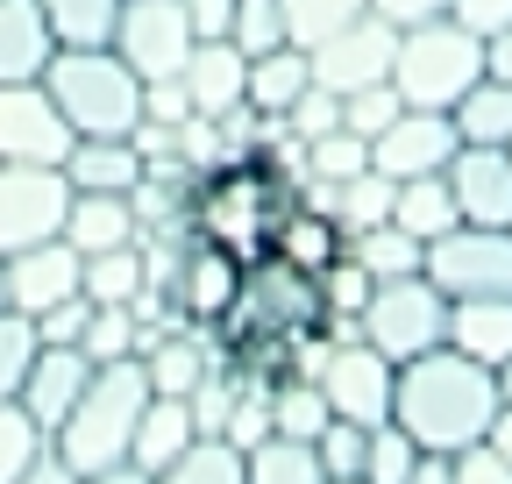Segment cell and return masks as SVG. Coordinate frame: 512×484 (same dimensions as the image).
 <instances>
[{
	"label": "cell",
	"instance_id": "obj_1",
	"mask_svg": "<svg viewBox=\"0 0 512 484\" xmlns=\"http://www.w3.org/2000/svg\"><path fill=\"white\" fill-rule=\"evenodd\" d=\"M335 335V307H328V278H313L285 257H256L235 278V299L221 307V321L207 328V349L221 371L278 385L299 378L306 356Z\"/></svg>",
	"mask_w": 512,
	"mask_h": 484
},
{
	"label": "cell",
	"instance_id": "obj_2",
	"mask_svg": "<svg viewBox=\"0 0 512 484\" xmlns=\"http://www.w3.org/2000/svg\"><path fill=\"white\" fill-rule=\"evenodd\" d=\"M306 200V143L285 121H264L256 150H228L221 164L192 171L185 193V235L228 250L235 264H256L278 250V228Z\"/></svg>",
	"mask_w": 512,
	"mask_h": 484
},
{
	"label": "cell",
	"instance_id": "obj_3",
	"mask_svg": "<svg viewBox=\"0 0 512 484\" xmlns=\"http://www.w3.org/2000/svg\"><path fill=\"white\" fill-rule=\"evenodd\" d=\"M491 413H498V378L448 342L406 356L392 371V428L427 456H463L470 442H484Z\"/></svg>",
	"mask_w": 512,
	"mask_h": 484
},
{
	"label": "cell",
	"instance_id": "obj_4",
	"mask_svg": "<svg viewBox=\"0 0 512 484\" xmlns=\"http://www.w3.org/2000/svg\"><path fill=\"white\" fill-rule=\"evenodd\" d=\"M143 406H150V371H143V356L93 363V378H86V392L72 399L64 428L50 435V449L72 463L79 477H93V470H107V463H128V435H136Z\"/></svg>",
	"mask_w": 512,
	"mask_h": 484
},
{
	"label": "cell",
	"instance_id": "obj_5",
	"mask_svg": "<svg viewBox=\"0 0 512 484\" xmlns=\"http://www.w3.org/2000/svg\"><path fill=\"white\" fill-rule=\"evenodd\" d=\"M43 93L72 121V136H128L143 121V79L107 43L100 50H50Z\"/></svg>",
	"mask_w": 512,
	"mask_h": 484
},
{
	"label": "cell",
	"instance_id": "obj_6",
	"mask_svg": "<svg viewBox=\"0 0 512 484\" xmlns=\"http://www.w3.org/2000/svg\"><path fill=\"white\" fill-rule=\"evenodd\" d=\"M484 79V36H470L463 22H413L399 29V50H392V93L406 107H434L448 114L470 86Z\"/></svg>",
	"mask_w": 512,
	"mask_h": 484
},
{
	"label": "cell",
	"instance_id": "obj_7",
	"mask_svg": "<svg viewBox=\"0 0 512 484\" xmlns=\"http://www.w3.org/2000/svg\"><path fill=\"white\" fill-rule=\"evenodd\" d=\"M356 335L370 349H384L392 363H406V356L448 342V299H441V285H427V271L377 278L370 299H363V314H356Z\"/></svg>",
	"mask_w": 512,
	"mask_h": 484
},
{
	"label": "cell",
	"instance_id": "obj_8",
	"mask_svg": "<svg viewBox=\"0 0 512 484\" xmlns=\"http://www.w3.org/2000/svg\"><path fill=\"white\" fill-rule=\"evenodd\" d=\"M392 371H399V363L384 349H370L363 335H342V342H320L313 349V371L306 378L320 385V399H328L335 420L384 428V420H392Z\"/></svg>",
	"mask_w": 512,
	"mask_h": 484
},
{
	"label": "cell",
	"instance_id": "obj_9",
	"mask_svg": "<svg viewBox=\"0 0 512 484\" xmlns=\"http://www.w3.org/2000/svg\"><path fill=\"white\" fill-rule=\"evenodd\" d=\"M420 271L427 285H441V299H512V228L456 221L427 242Z\"/></svg>",
	"mask_w": 512,
	"mask_h": 484
},
{
	"label": "cell",
	"instance_id": "obj_10",
	"mask_svg": "<svg viewBox=\"0 0 512 484\" xmlns=\"http://www.w3.org/2000/svg\"><path fill=\"white\" fill-rule=\"evenodd\" d=\"M200 43L185 22V0H121V15H114V57L136 79H171L185 72V50Z\"/></svg>",
	"mask_w": 512,
	"mask_h": 484
},
{
	"label": "cell",
	"instance_id": "obj_11",
	"mask_svg": "<svg viewBox=\"0 0 512 484\" xmlns=\"http://www.w3.org/2000/svg\"><path fill=\"white\" fill-rule=\"evenodd\" d=\"M235 278H242V264H235L228 250H214V242H200V235H185L178 250H171V271H164V307H171V321L207 335V328L221 321V307L235 299Z\"/></svg>",
	"mask_w": 512,
	"mask_h": 484
},
{
	"label": "cell",
	"instance_id": "obj_12",
	"mask_svg": "<svg viewBox=\"0 0 512 484\" xmlns=\"http://www.w3.org/2000/svg\"><path fill=\"white\" fill-rule=\"evenodd\" d=\"M64 207H72V186L50 164H0V257L29 250V242H50L64 228Z\"/></svg>",
	"mask_w": 512,
	"mask_h": 484
},
{
	"label": "cell",
	"instance_id": "obj_13",
	"mask_svg": "<svg viewBox=\"0 0 512 484\" xmlns=\"http://www.w3.org/2000/svg\"><path fill=\"white\" fill-rule=\"evenodd\" d=\"M392 50H399V29L363 8L349 29H335L328 43H313L306 65H313V86L356 93V86H384V79H392Z\"/></svg>",
	"mask_w": 512,
	"mask_h": 484
},
{
	"label": "cell",
	"instance_id": "obj_14",
	"mask_svg": "<svg viewBox=\"0 0 512 484\" xmlns=\"http://www.w3.org/2000/svg\"><path fill=\"white\" fill-rule=\"evenodd\" d=\"M72 121L57 114V100L43 93V79L0 86V164H64L72 157Z\"/></svg>",
	"mask_w": 512,
	"mask_h": 484
},
{
	"label": "cell",
	"instance_id": "obj_15",
	"mask_svg": "<svg viewBox=\"0 0 512 484\" xmlns=\"http://www.w3.org/2000/svg\"><path fill=\"white\" fill-rule=\"evenodd\" d=\"M463 150L456 121L434 114V107H406L384 136H370V171L384 178H427V171H448V157Z\"/></svg>",
	"mask_w": 512,
	"mask_h": 484
},
{
	"label": "cell",
	"instance_id": "obj_16",
	"mask_svg": "<svg viewBox=\"0 0 512 484\" xmlns=\"http://www.w3.org/2000/svg\"><path fill=\"white\" fill-rule=\"evenodd\" d=\"M0 264H8V307L29 314V321L50 314V307H64V299H79V271H86V257H79L64 235L29 242V250L0 257Z\"/></svg>",
	"mask_w": 512,
	"mask_h": 484
},
{
	"label": "cell",
	"instance_id": "obj_17",
	"mask_svg": "<svg viewBox=\"0 0 512 484\" xmlns=\"http://www.w3.org/2000/svg\"><path fill=\"white\" fill-rule=\"evenodd\" d=\"M448 193H456V214L477 228H512V157L505 150H477L463 143L448 157Z\"/></svg>",
	"mask_w": 512,
	"mask_h": 484
},
{
	"label": "cell",
	"instance_id": "obj_18",
	"mask_svg": "<svg viewBox=\"0 0 512 484\" xmlns=\"http://www.w3.org/2000/svg\"><path fill=\"white\" fill-rule=\"evenodd\" d=\"M86 378H93V356H86V349H57V342H43L15 399H22V413L36 420L43 435H57L64 413H72V399L86 392Z\"/></svg>",
	"mask_w": 512,
	"mask_h": 484
},
{
	"label": "cell",
	"instance_id": "obj_19",
	"mask_svg": "<svg viewBox=\"0 0 512 484\" xmlns=\"http://www.w3.org/2000/svg\"><path fill=\"white\" fill-rule=\"evenodd\" d=\"M185 93H192V114H235L242 107V79H249V57L228 43V36H207V43H192L185 50Z\"/></svg>",
	"mask_w": 512,
	"mask_h": 484
},
{
	"label": "cell",
	"instance_id": "obj_20",
	"mask_svg": "<svg viewBox=\"0 0 512 484\" xmlns=\"http://www.w3.org/2000/svg\"><path fill=\"white\" fill-rule=\"evenodd\" d=\"M57 171H64V186H72V193H136L143 150L128 136H79L72 157H64Z\"/></svg>",
	"mask_w": 512,
	"mask_h": 484
},
{
	"label": "cell",
	"instance_id": "obj_21",
	"mask_svg": "<svg viewBox=\"0 0 512 484\" xmlns=\"http://www.w3.org/2000/svg\"><path fill=\"white\" fill-rule=\"evenodd\" d=\"M64 242H72L79 257H100V250H121V242H143L136 235V207H128V193H72V207H64Z\"/></svg>",
	"mask_w": 512,
	"mask_h": 484
},
{
	"label": "cell",
	"instance_id": "obj_22",
	"mask_svg": "<svg viewBox=\"0 0 512 484\" xmlns=\"http://www.w3.org/2000/svg\"><path fill=\"white\" fill-rule=\"evenodd\" d=\"M271 257H285V264H299V271H313V278H328V271L349 257V228H342L328 207L299 200L292 221L278 228V250H271Z\"/></svg>",
	"mask_w": 512,
	"mask_h": 484
},
{
	"label": "cell",
	"instance_id": "obj_23",
	"mask_svg": "<svg viewBox=\"0 0 512 484\" xmlns=\"http://www.w3.org/2000/svg\"><path fill=\"white\" fill-rule=\"evenodd\" d=\"M448 349L498 371L512 356V299H448Z\"/></svg>",
	"mask_w": 512,
	"mask_h": 484
},
{
	"label": "cell",
	"instance_id": "obj_24",
	"mask_svg": "<svg viewBox=\"0 0 512 484\" xmlns=\"http://www.w3.org/2000/svg\"><path fill=\"white\" fill-rule=\"evenodd\" d=\"M50 50H57V36H50V22H43L36 0H0V86L43 79Z\"/></svg>",
	"mask_w": 512,
	"mask_h": 484
},
{
	"label": "cell",
	"instance_id": "obj_25",
	"mask_svg": "<svg viewBox=\"0 0 512 484\" xmlns=\"http://www.w3.org/2000/svg\"><path fill=\"white\" fill-rule=\"evenodd\" d=\"M313 86V65H306V50L299 43H278L264 57H249V79H242V107L249 114H264V121H285V107Z\"/></svg>",
	"mask_w": 512,
	"mask_h": 484
},
{
	"label": "cell",
	"instance_id": "obj_26",
	"mask_svg": "<svg viewBox=\"0 0 512 484\" xmlns=\"http://www.w3.org/2000/svg\"><path fill=\"white\" fill-rule=\"evenodd\" d=\"M143 371H150V392L157 399H192V392L214 378V349L200 342V328H171L164 342L143 349Z\"/></svg>",
	"mask_w": 512,
	"mask_h": 484
},
{
	"label": "cell",
	"instance_id": "obj_27",
	"mask_svg": "<svg viewBox=\"0 0 512 484\" xmlns=\"http://www.w3.org/2000/svg\"><path fill=\"white\" fill-rule=\"evenodd\" d=\"M200 435V420H192V406L185 399H157L150 392V406H143V420H136V435H128V463H143L150 477Z\"/></svg>",
	"mask_w": 512,
	"mask_h": 484
},
{
	"label": "cell",
	"instance_id": "obj_28",
	"mask_svg": "<svg viewBox=\"0 0 512 484\" xmlns=\"http://www.w3.org/2000/svg\"><path fill=\"white\" fill-rule=\"evenodd\" d=\"M79 292L93 299V307H136V299L150 292L143 242H121V250H100V257H86V271H79Z\"/></svg>",
	"mask_w": 512,
	"mask_h": 484
},
{
	"label": "cell",
	"instance_id": "obj_29",
	"mask_svg": "<svg viewBox=\"0 0 512 484\" xmlns=\"http://www.w3.org/2000/svg\"><path fill=\"white\" fill-rule=\"evenodd\" d=\"M392 193H399V178H384V171H356L349 186H306V200L328 207L349 235H356V228H377V221H392Z\"/></svg>",
	"mask_w": 512,
	"mask_h": 484
},
{
	"label": "cell",
	"instance_id": "obj_30",
	"mask_svg": "<svg viewBox=\"0 0 512 484\" xmlns=\"http://www.w3.org/2000/svg\"><path fill=\"white\" fill-rule=\"evenodd\" d=\"M420 257H427V242L406 235L399 221H377V228H356V235H349V264H356L370 285H377V278H413Z\"/></svg>",
	"mask_w": 512,
	"mask_h": 484
},
{
	"label": "cell",
	"instance_id": "obj_31",
	"mask_svg": "<svg viewBox=\"0 0 512 484\" xmlns=\"http://www.w3.org/2000/svg\"><path fill=\"white\" fill-rule=\"evenodd\" d=\"M448 121H456V136L477 143V150H505L512 143V86L505 79H477L456 107H448Z\"/></svg>",
	"mask_w": 512,
	"mask_h": 484
},
{
	"label": "cell",
	"instance_id": "obj_32",
	"mask_svg": "<svg viewBox=\"0 0 512 484\" xmlns=\"http://www.w3.org/2000/svg\"><path fill=\"white\" fill-rule=\"evenodd\" d=\"M392 221H399L406 235L434 242V235L456 228L463 214H456V193H448V178H441V171H427V178H399V193H392Z\"/></svg>",
	"mask_w": 512,
	"mask_h": 484
},
{
	"label": "cell",
	"instance_id": "obj_33",
	"mask_svg": "<svg viewBox=\"0 0 512 484\" xmlns=\"http://www.w3.org/2000/svg\"><path fill=\"white\" fill-rule=\"evenodd\" d=\"M157 484H249V470H242V449H235V442L192 435V442L157 470Z\"/></svg>",
	"mask_w": 512,
	"mask_h": 484
},
{
	"label": "cell",
	"instance_id": "obj_34",
	"mask_svg": "<svg viewBox=\"0 0 512 484\" xmlns=\"http://www.w3.org/2000/svg\"><path fill=\"white\" fill-rule=\"evenodd\" d=\"M57 50H100L114 43V15H121V0H36Z\"/></svg>",
	"mask_w": 512,
	"mask_h": 484
},
{
	"label": "cell",
	"instance_id": "obj_35",
	"mask_svg": "<svg viewBox=\"0 0 512 484\" xmlns=\"http://www.w3.org/2000/svg\"><path fill=\"white\" fill-rule=\"evenodd\" d=\"M328 399H320V385L299 371V378H278L271 385V435L285 442H320V428H328Z\"/></svg>",
	"mask_w": 512,
	"mask_h": 484
},
{
	"label": "cell",
	"instance_id": "obj_36",
	"mask_svg": "<svg viewBox=\"0 0 512 484\" xmlns=\"http://www.w3.org/2000/svg\"><path fill=\"white\" fill-rule=\"evenodd\" d=\"M242 470H249V484H328V470H320L313 442H285V435L242 449Z\"/></svg>",
	"mask_w": 512,
	"mask_h": 484
},
{
	"label": "cell",
	"instance_id": "obj_37",
	"mask_svg": "<svg viewBox=\"0 0 512 484\" xmlns=\"http://www.w3.org/2000/svg\"><path fill=\"white\" fill-rule=\"evenodd\" d=\"M356 171H370V143L349 129H328L306 143V186H349Z\"/></svg>",
	"mask_w": 512,
	"mask_h": 484
},
{
	"label": "cell",
	"instance_id": "obj_38",
	"mask_svg": "<svg viewBox=\"0 0 512 484\" xmlns=\"http://www.w3.org/2000/svg\"><path fill=\"white\" fill-rule=\"evenodd\" d=\"M278 8H285V36L299 50H313V43H328L335 29H349L370 0H278Z\"/></svg>",
	"mask_w": 512,
	"mask_h": 484
},
{
	"label": "cell",
	"instance_id": "obj_39",
	"mask_svg": "<svg viewBox=\"0 0 512 484\" xmlns=\"http://www.w3.org/2000/svg\"><path fill=\"white\" fill-rule=\"evenodd\" d=\"M43 449H50V435L22 413V399H0V484H15Z\"/></svg>",
	"mask_w": 512,
	"mask_h": 484
},
{
	"label": "cell",
	"instance_id": "obj_40",
	"mask_svg": "<svg viewBox=\"0 0 512 484\" xmlns=\"http://www.w3.org/2000/svg\"><path fill=\"white\" fill-rule=\"evenodd\" d=\"M79 349L93 363H114V356H143V335H136V307H93L86 314V335Z\"/></svg>",
	"mask_w": 512,
	"mask_h": 484
},
{
	"label": "cell",
	"instance_id": "obj_41",
	"mask_svg": "<svg viewBox=\"0 0 512 484\" xmlns=\"http://www.w3.org/2000/svg\"><path fill=\"white\" fill-rule=\"evenodd\" d=\"M36 349H43L36 321H29V314H15V307H0V399H15V392H22Z\"/></svg>",
	"mask_w": 512,
	"mask_h": 484
},
{
	"label": "cell",
	"instance_id": "obj_42",
	"mask_svg": "<svg viewBox=\"0 0 512 484\" xmlns=\"http://www.w3.org/2000/svg\"><path fill=\"white\" fill-rule=\"evenodd\" d=\"M228 43H235L242 57H264V50L292 43V36H285V8H278V0H235V22H228Z\"/></svg>",
	"mask_w": 512,
	"mask_h": 484
},
{
	"label": "cell",
	"instance_id": "obj_43",
	"mask_svg": "<svg viewBox=\"0 0 512 484\" xmlns=\"http://www.w3.org/2000/svg\"><path fill=\"white\" fill-rule=\"evenodd\" d=\"M406 114V100L392 93V79H384V86H356V93H342V129L349 136H384V129H392V121Z\"/></svg>",
	"mask_w": 512,
	"mask_h": 484
},
{
	"label": "cell",
	"instance_id": "obj_44",
	"mask_svg": "<svg viewBox=\"0 0 512 484\" xmlns=\"http://www.w3.org/2000/svg\"><path fill=\"white\" fill-rule=\"evenodd\" d=\"M413 442L392 428V420H384V428H370V449H363V484H406L413 477Z\"/></svg>",
	"mask_w": 512,
	"mask_h": 484
},
{
	"label": "cell",
	"instance_id": "obj_45",
	"mask_svg": "<svg viewBox=\"0 0 512 484\" xmlns=\"http://www.w3.org/2000/svg\"><path fill=\"white\" fill-rule=\"evenodd\" d=\"M363 449H370V428H356V420H328L320 442H313V456H320L328 477H363Z\"/></svg>",
	"mask_w": 512,
	"mask_h": 484
},
{
	"label": "cell",
	"instance_id": "obj_46",
	"mask_svg": "<svg viewBox=\"0 0 512 484\" xmlns=\"http://www.w3.org/2000/svg\"><path fill=\"white\" fill-rule=\"evenodd\" d=\"M285 129H292L299 143H313V136L342 129V93H328V86H306V93L285 107Z\"/></svg>",
	"mask_w": 512,
	"mask_h": 484
},
{
	"label": "cell",
	"instance_id": "obj_47",
	"mask_svg": "<svg viewBox=\"0 0 512 484\" xmlns=\"http://www.w3.org/2000/svg\"><path fill=\"white\" fill-rule=\"evenodd\" d=\"M143 121H157V129H178V121H192V93L185 79H143Z\"/></svg>",
	"mask_w": 512,
	"mask_h": 484
},
{
	"label": "cell",
	"instance_id": "obj_48",
	"mask_svg": "<svg viewBox=\"0 0 512 484\" xmlns=\"http://www.w3.org/2000/svg\"><path fill=\"white\" fill-rule=\"evenodd\" d=\"M86 314H93V299L79 292V299H64V307L36 314V335H43V342H57V349H79V335H86Z\"/></svg>",
	"mask_w": 512,
	"mask_h": 484
},
{
	"label": "cell",
	"instance_id": "obj_49",
	"mask_svg": "<svg viewBox=\"0 0 512 484\" xmlns=\"http://www.w3.org/2000/svg\"><path fill=\"white\" fill-rule=\"evenodd\" d=\"M448 22H463L470 36H498L512 29V0H448Z\"/></svg>",
	"mask_w": 512,
	"mask_h": 484
},
{
	"label": "cell",
	"instance_id": "obj_50",
	"mask_svg": "<svg viewBox=\"0 0 512 484\" xmlns=\"http://www.w3.org/2000/svg\"><path fill=\"white\" fill-rule=\"evenodd\" d=\"M456 484H512V463L491 449V442H470L456 456Z\"/></svg>",
	"mask_w": 512,
	"mask_h": 484
},
{
	"label": "cell",
	"instance_id": "obj_51",
	"mask_svg": "<svg viewBox=\"0 0 512 484\" xmlns=\"http://www.w3.org/2000/svg\"><path fill=\"white\" fill-rule=\"evenodd\" d=\"M370 15H384L392 29H413V22H441L448 0H370Z\"/></svg>",
	"mask_w": 512,
	"mask_h": 484
},
{
	"label": "cell",
	"instance_id": "obj_52",
	"mask_svg": "<svg viewBox=\"0 0 512 484\" xmlns=\"http://www.w3.org/2000/svg\"><path fill=\"white\" fill-rule=\"evenodd\" d=\"M185 22H192V36H228V22H235V0H185Z\"/></svg>",
	"mask_w": 512,
	"mask_h": 484
},
{
	"label": "cell",
	"instance_id": "obj_53",
	"mask_svg": "<svg viewBox=\"0 0 512 484\" xmlns=\"http://www.w3.org/2000/svg\"><path fill=\"white\" fill-rule=\"evenodd\" d=\"M15 484H79V470H72V463H64L57 449H43V456H36V463H29V470H22Z\"/></svg>",
	"mask_w": 512,
	"mask_h": 484
},
{
	"label": "cell",
	"instance_id": "obj_54",
	"mask_svg": "<svg viewBox=\"0 0 512 484\" xmlns=\"http://www.w3.org/2000/svg\"><path fill=\"white\" fill-rule=\"evenodd\" d=\"M484 79H505V86H512V29L484 36Z\"/></svg>",
	"mask_w": 512,
	"mask_h": 484
},
{
	"label": "cell",
	"instance_id": "obj_55",
	"mask_svg": "<svg viewBox=\"0 0 512 484\" xmlns=\"http://www.w3.org/2000/svg\"><path fill=\"white\" fill-rule=\"evenodd\" d=\"M406 484H456V456H427V449H420Z\"/></svg>",
	"mask_w": 512,
	"mask_h": 484
},
{
	"label": "cell",
	"instance_id": "obj_56",
	"mask_svg": "<svg viewBox=\"0 0 512 484\" xmlns=\"http://www.w3.org/2000/svg\"><path fill=\"white\" fill-rule=\"evenodd\" d=\"M79 484H157L143 463H107V470H93V477H79Z\"/></svg>",
	"mask_w": 512,
	"mask_h": 484
},
{
	"label": "cell",
	"instance_id": "obj_57",
	"mask_svg": "<svg viewBox=\"0 0 512 484\" xmlns=\"http://www.w3.org/2000/svg\"><path fill=\"white\" fill-rule=\"evenodd\" d=\"M484 442L512 463V406H505V399H498V413H491V435H484Z\"/></svg>",
	"mask_w": 512,
	"mask_h": 484
},
{
	"label": "cell",
	"instance_id": "obj_58",
	"mask_svg": "<svg viewBox=\"0 0 512 484\" xmlns=\"http://www.w3.org/2000/svg\"><path fill=\"white\" fill-rule=\"evenodd\" d=\"M491 378H498V399H505V406H512V356H505V363H498V371H491Z\"/></svg>",
	"mask_w": 512,
	"mask_h": 484
},
{
	"label": "cell",
	"instance_id": "obj_59",
	"mask_svg": "<svg viewBox=\"0 0 512 484\" xmlns=\"http://www.w3.org/2000/svg\"><path fill=\"white\" fill-rule=\"evenodd\" d=\"M0 307H8V264H0Z\"/></svg>",
	"mask_w": 512,
	"mask_h": 484
},
{
	"label": "cell",
	"instance_id": "obj_60",
	"mask_svg": "<svg viewBox=\"0 0 512 484\" xmlns=\"http://www.w3.org/2000/svg\"><path fill=\"white\" fill-rule=\"evenodd\" d=\"M328 484H363V477H328Z\"/></svg>",
	"mask_w": 512,
	"mask_h": 484
},
{
	"label": "cell",
	"instance_id": "obj_61",
	"mask_svg": "<svg viewBox=\"0 0 512 484\" xmlns=\"http://www.w3.org/2000/svg\"><path fill=\"white\" fill-rule=\"evenodd\" d=\"M505 157H512V143H505Z\"/></svg>",
	"mask_w": 512,
	"mask_h": 484
}]
</instances>
